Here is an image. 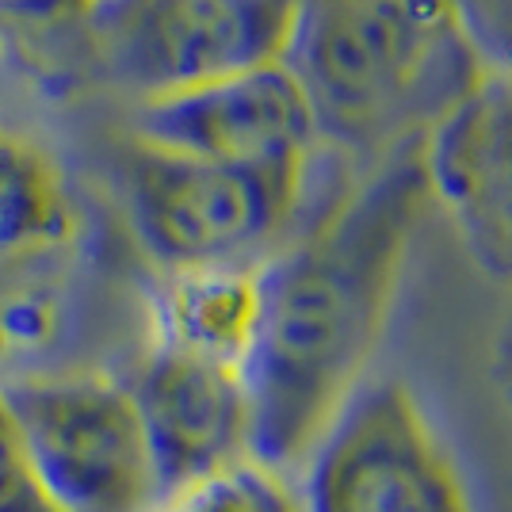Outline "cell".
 Segmentation results:
<instances>
[{"instance_id":"obj_10","label":"cell","mask_w":512,"mask_h":512,"mask_svg":"<svg viewBox=\"0 0 512 512\" xmlns=\"http://www.w3.org/2000/svg\"><path fill=\"white\" fill-rule=\"evenodd\" d=\"M264 325L260 264H211L157 272L150 291V348L249 367Z\"/></svg>"},{"instance_id":"obj_17","label":"cell","mask_w":512,"mask_h":512,"mask_svg":"<svg viewBox=\"0 0 512 512\" xmlns=\"http://www.w3.org/2000/svg\"><path fill=\"white\" fill-rule=\"evenodd\" d=\"M493 383H497V394L505 398V406L512 409V310L493 337Z\"/></svg>"},{"instance_id":"obj_9","label":"cell","mask_w":512,"mask_h":512,"mask_svg":"<svg viewBox=\"0 0 512 512\" xmlns=\"http://www.w3.org/2000/svg\"><path fill=\"white\" fill-rule=\"evenodd\" d=\"M127 383L165 497L256 459L253 390L241 367L150 348Z\"/></svg>"},{"instance_id":"obj_12","label":"cell","mask_w":512,"mask_h":512,"mask_svg":"<svg viewBox=\"0 0 512 512\" xmlns=\"http://www.w3.org/2000/svg\"><path fill=\"white\" fill-rule=\"evenodd\" d=\"M62 253H88L85 199L46 146L0 130V264Z\"/></svg>"},{"instance_id":"obj_7","label":"cell","mask_w":512,"mask_h":512,"mask_svg":"<svg viewBox=\"0 0 512 512\" xmlns=\"http://www.w3.org/2000/svg\"><path fill=\"white\" fill-rule=\"evenodd\" d=\"M134 138L157 150L226 165L310 157L321 142L310 96L287 62L142 100Z\"/></svg>"},{"instance_id":"obj_6","label":"cell","mask_w":512,"mask_h":512,"mask_svg":"<svg viewBox=\"0 0 512 512\" xmlns=\"http://www.w3.org/2000/svg\"><path fill=\"white\" fill-rule=\"evenodd\" d=\"M302 0H107L96 35L107 73L142 100L287 62Z\"/></svg>"},{"instance_id":"obj_16","label":"cell","mask_w":512,"mask_h":512,"mask_svg":"<svg viewBox=\"0 0 512 512\" xmlns=\"http://www.w3.org/2000/svg\"><path fill=\"white\" fill-rule=\"evenodd\" d=\"M107 0H0V16L27 27H65V23H85L104 12Z\"/></svg>"},{"instance_id":"obj_5","label":"cell","mask_w":512,"mask_h":512,"mask_svg":"<svg viewBox=\"0 0 512 512\" xmlns=\"http://www.w3.org/2000/svg\"><path fill=\"white\" fill-rule=\"evenodd\" d=\"M299 478L306 512H478L455 451L402 379H367Z\"/></svg>"},{"instance_id":"obj_15","label":"cell","mask_w":512,"mask_h":512,"mask_svg":"<svg viewBox=\"0 0 512 512\" xmlns=\"http://www.w3.org/2000/svg\"><path fill=\"white\" fill-rule=\"evenodd\" d=\"M478 58L512 73V0H451Z\"/></svg>"},{"instance_id":"obj_8","label":"cell","mask_w":512,"mask_h":512,"mask_svg":"<svg viewBox=\"0 0 512 512\" xmlns=\"http://www.w3.org/2000/svg\"><path fill=\"white\" fill-rule=\"evenodd\" d=\"M425 184L474 268L512 287V73L482 69L421 138Z\"/></svg>"},{"instance_id":"obj_13","label":"cell","mask_w":512,"mask_h":512,"mask_svg":"<svg viewBox=\"0 0 512 512\" xmlns=\"http://www.w3.org/2000/svg\"><path fill=\"white\" fill-rule=\"evenodd\" d=\"M153 512H306V493L295 470L249 459L207 482L169 493Z\"/></svg>"},{"instance_id":"obj_3","label":"cell","mask_w":512,"mask_h":512,"mask_svg":"<svg viewBox=\"0 0 512 512\" xmlns=\"http://www.w3.org/2000/svg\"><path fill=\"white\" fill-rule=\"evenodd\" d=\"M310 161L314 153L226 165L134 138L119 172L130 234L157 272L264 264L291 241L310 188Z\"/></svg>"},{"instance_id":"obj_11","label":"cell","mask_w":512,"mask_h":512,"mask_svg":"<svg viewBox=\"0 0 512 512\" xmlns=\"http://www.w3.org/2000/svg\"><path fill=\"white\" fill-rule=\"evenodd\" d=\"M88 253L0 264V379L65 367L85 321Z\"/></svg>"},{"instance_id":"obj_2","label":"cell","mask_w":512,"mask_h":512,"mask_svg":"<svg viewBox=\"0 0 512 512\" xmlns=\"http://www.w3.org/2000/svg\"><path fill=\"white\" fill-rule=\"evenodd\" d=\"M287 65L321 138L375 161L425 138L486 69L451 0H302Z\"/></svg>"},{"instance_id":"obj_14","label":"cell","mask_w":512,"mask_h":512,"mask_svg":"<svg viewBox=\"0 0 512 512\" xmlns=\"http://www.w3.org/2000/svg\"><path fill=\"white\" fill-rule=\"evenodd\" d=\"M0 512H62L31 459L16 413L0 386Z\"/></svg>"},{"instance_id":"obj_4","label":"cell","mask_w":512,"mask_h":512,"mask_svg":"<svg viewBox=\"0 0 512 512\" xmlns=\"http://www.w3.org/2000/svg\"><path fill=\"white\" fill-rule=\"evenodd\" d=\"M0 386L62 512H153L165 501L127 379L100 367H58Z\"/></svg>"},{"instance_id":"obj_1","label":"cell","mask_w":512,"mask_h":512,"mask_svg":"<svg viewBox=\"0 0 512 512\" xmlns=\"http://www.w3.org/2000/svg\"><path fill=\"white\" fill-rule=\"evenodd\" d=\"M428 203L413 138L260 264L264 325L245 367L256 459L299 474L367 386Z\"/></svg>"}]
</instances>
